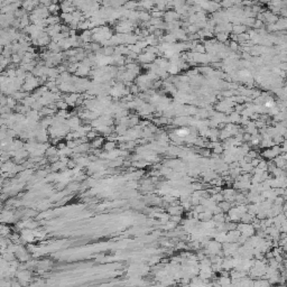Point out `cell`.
<instances>
[{
  "instance_id": "obj_5",
  "label": "cell",
  "mask_w": 287,
  "mask_h": 287,
  "mask_svg": "<svg viewBox=\"0 0 287 287\" xmlns=\"http://www.w3.org/2000/svg\"><path fill=\"white\" fill-rule=\"evenodd\" d=\"M56 105L58 108V110H66L68 108V104L64 101V100H60V101L56 102Z\"/></svg>"
},
{
  "instance_id": "obj_4",
  "label": "cell",
  "mask_w": 287,
  "mask_h": 287,
  "mask_svg": "<svg viewBox=\"0 0 287 287\" xmlns=\"http://www.w3.org/2000/svg\"><path fill=\"white\" fill-rule=\"evenodd\" d=\"M57 153H58V149H57V147L51 146V147L46 150V153H45V154H46L48 157H52V156H55V155H57Z\"/></svg>"
},
{
  "instance_id": "obj_6",
  "label": "cell",
  "mask_w": 287,
  "mask_h": 287,
  "mask_svg": "<svg viewBox=\"0 0 287 287\" xmlns=\"http://www.w3.org/2000/svg\"><path fill=\"white\" fill-rule=\"evenodd\" d=\"M216 38L220 40V42H225L227 39H228V35H227V33H224V32H221V33H218V35H216Z\"/></svg>"
},
{
  "instance_id": "obj_3",
  "label": "cell",
  "mask_w": 287,
  "mask_h": 287,
  "mask_svg": "<svg viewBox=\"0 0 287 287\" xmlns=\"http://www.w3.org/2000/svg\"><path fill=\"white\" fill-rule=\"evenodd\" d=\"M116 144L117 142H114V141H105V144L103 145V149L105 151H112L116 149Z\"/></svg>"
},
{
  "instance_id": "obj_2",
  "label": "cell",
  "mask_w": 287,
  "mask_h": 287,
  "mask_svg": "<svg viewBox=\"0 0 287 287\" xmlns=\"http://www.w3.org/2000/svg\"><path fill=\"white\" fill-rule=\"evenodd\" d=\"M103 53H104V56L111 57L112 55H114V54H116V47L114 46L103 47Z\"/></svg>"
},
{
  "instance_id": "obj_1",
  "label": "cell",
  "mask_w": 287,
  "mask_h": 287,
  "mask_svg": "<svg viewBox=\"0 0 287 287\" xmlns=\"http://www.w3.org/2000/svg\"><path fill=\"white\" fill-rule=\"evenodd\" d=\"M105 144V140L103 137L101 136H99L98 138H95L94 140H92V144H91V146H92L93 148H100L101 146H103Z\"/></svg>"
},
{
  "instance_id": "obj_7",
  "label": "cell",
  "mask_w": 287,
  "mask_h": 287,
  "mask_svg": "<svg viewBox=\"0 0 287 287\" xmlns=\"http://www.w3.org/2000/svg\"><path fill=\"white\" fill-rule=\"evenodd\" d=\"M221 210H224V211H228V210H230V204L228 203V202H221L220 203V206H219Z\"/></svg>"
},
{
  "instance_id": "obj_8",
  "label": "cell",
  "mask_w": 287,
  "mask_h": 287,
  "mask_svg": "<svg viewBox=\"0 0 287 287\" xmlns=\"http://www.w3.org/2000/svg\"><path fill=\"white\" fill-rule=\"evenodd\" d=\"M230 47H231L232 49H234V51H236V49L238 48V44H237L236 42H231V44H230Z\"/></svg>"
}]
</instances>
